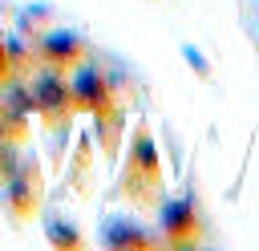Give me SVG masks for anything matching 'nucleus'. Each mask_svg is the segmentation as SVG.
Instances as JSON below:
<instances>
[{"label":"nucleus","mask_w":259,"mask_h":251,"mask_svg":"<svg viewBox=\"0 0 259 251\" xmlns=\"http://www.w3.org/2000/svg\"><path fill=\"white\" fill-rule=\"evenodd\" d=\"M117 194H125L142 206L162 198V162H158V146H154L146 121L130 134V154H125L121 174H117Z\"/></svg>","instance_id":"f257e3e1"},{"label":"nucleus","mask_w":259,"mask_h":251,"mask_svg":"<svg viewBox=\"0 0 259 251\" xmlns=\"http://www.w3.org/2000/svg\"><path fill=\"white\" fill-rule=\"evenodd\" d=\"M45 198V174L36 170L32 154H16V146L4 150L0 166V202L12 219H28Z\"/></svg>","instance_id":"f03ea898"},{"label":"nucleus","mask_w":259,"mask_h":251,"mask_svg":"<svg viewBox=\"0 0 259 251\" xmlns=\"http://www.w3.org/2000/svg\"><path fill=\"white\" fill-rule=\"evenodd\" d=\"M158 235L162 243H198L206 235V215H202V202L194 194H170L158 202Z\"/></svg>","instance_id":"7ed1b4c3"},{"label":"nucleus","mask_w":259,"mask_h":251,"mask_svg":"<svg viewBox=\"0 0 259 251\" xmlns=\"http://www.w3.org/2000/svg\"><path fill=\"white\" fill-rule=\"evenodd\" d=\"M69 93H73V109L89 113V117L121 105V97L113 89V73H105L101 65H85V61H77L69 69Z\"/></svg>","instance_id":"20e7f679"},{"label":"nucleus","mask_w":259,"mask_h":251,"mask_svg":"<svg viewBox=\"0 0 259 251\" xmlns=\"http://www.w3.org/2000/svg\"><path fill=\"white\" fill-rule=\"evenodd\" d=\"M32 73H36V77L28 81V89H32V105H36V113H40L49 126L65 130L69 117L77 113V109H73V93H69V77H65V69L36 65Z\"/></svg>","instance_id":"39448f33"},{"label":"nucleus","mask_w":259,"mask_h":251,"mask_svg":"<svg viewBox=\"0 0 259 251\" xmlns=\"http://www.w3.org/2000/svg\"><path fill=\"white\" fill-rule=\"evenodd\" d=\"M36 61L69 73L77 61H85V36L73 32V28H45L36 36Z\"/></svg>","instance_id":"423d86ee"},{"label":"nucleus","mask_w":259,"mask_h":251,"mask_svg":"<svg viewBox=\"0 0 259 251\" xmlns=\"http://www.w3.org/2000/svg\"><path fill=\"white\" fill-rule=\"evenodd\" d=\"M101 247H158V231L146 227V219L138 215H113L101 223Z\"/></svg>","instance_id":"0eeeda50"},{"label":"nucleus","mask_w":259,"mask_h":251,"mask_svg":"<svg viewBox=\"0 0 259 251\" xmlns=\"http://www.w3.org/2000/svg\"><path fill=\"white\" fill-rule=\"evenodd\" d=\"M45 239H49L53 247H81V243H85V239H81V227L69 223V219H57V215L45 219Z\"/></svg>","instance_id":"6e6552de"},{"label":"nucleus","mask_w":259,"mask_h":251,"mask_svg":"<svg viewBox=\"0 0 259 251\" xmlns=\"http://www.w3.org/2000/svg\"><path fill=\"white\" fill-rule=\"evenodd\" d=\"M4 150H8V146H0V166H4Z\"/></svg>","instance_id":"1a4fd4ad"}]
</instances>
